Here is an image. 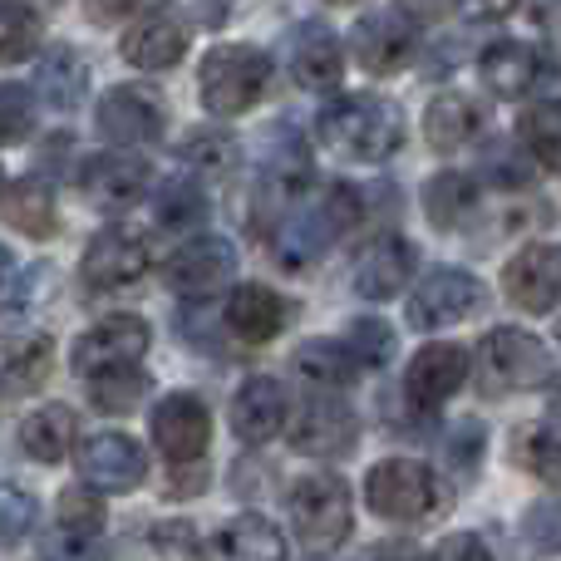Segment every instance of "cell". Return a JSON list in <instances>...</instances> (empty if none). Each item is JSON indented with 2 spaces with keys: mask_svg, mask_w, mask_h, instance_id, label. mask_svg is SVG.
<instances>
[{
  "mask_svg": "<svg viewBox=\"0 0 561 561\" xmlns=\"http://www.w3.org/2000/svg\"><path fill=\"white\" fill-rule=\"evenodd\" d=\"M316 138L345 163H385L404 144V108L385 94H340L320 108Z\"/></svg>",
  "mask_w": 561,
  "mask_h": 561,
  "instance_id": "6da1fadb",
  "label": "cell"
},
{
  "mask_svg": "<svg viewBox=\"0 0 561 561\" xmlns=\"http://www.w3.org/2000/svg\"><path fill=\"white\" fill-rule=\"evenodd\" d=\"M359 217V197L355 187L335 183V187H320L310 203L290 207V213H280V222L272 227V252L276 262L286 266V272H306V266H316L320 256L330 252V247L340 242V237L355 227Z\"/></svg>",
  "mask_w": 561,
  "mask_h": 561,
  "instance_id": "7a4b0ae2",
  "label": "cell"
},
{
  "mask_svg": "<svg viewBox=\"0 0 561 561\" xmlns=\"http://www.w3.org/2000/svg\"><path fill=\"white\" fill-rule=\"evenodd\" d=\"M552 350L537 335L517 325H493L478 340V394L483 399H507V394H527V389L552 385Z\"/></svg>",
  "mask_w": 561,
  "mask_h": 561,
  "instance_id": "3957f363",
  "label": "cell"
},
{
  "mask_svg": "<svg viewBox=\"0 0 561 561\" xmlns=\"http://www.w3.org/2000/svg\"><path fill=\"white\" fill-rule=\"evenodd\" d=\"M448 497L454 493L444 488V478L428 463H419V458H385V463H375L365 473V503L385 523H404V527L434 523L448 507Z\"/></svg>",
  "mask_w": 561,
  "mask_h": 561,
  "instance_id": "277c9868",
  "label": "cell"
},
{
  "mask_svg": "<svg viewBox=\"0 0 561 561\" xmlns=\"http://www.w3.org/2000/svg\"><path fill=\"white\" fill-rule=\"evenodd\" d=\"M272 84V59L262 55L256 45H213L197 65V94H203L207 114L217 118H242L256 108V99L266 94Z\"/></svg>",
  "mask_w": 561,
  "mask_h": 561,
  "instance_id": "5b68a950",
  "label": "cell"
},
{
  "mask_svg": "<svg viewBox=\"0 0 561 561\" xmlns=\"http://www.w3.org/2000/svg\"><path fill=\"white\" fill-rule=\"evenodd\" d=\"M286 507H290V527H296L300 547H310V552H335L350 537V527H355V497H350V483L340 473L296 478Z\"/></svg>",
  "mask_w": 561,
  "mask_h": 561,
  "instance_id": "8992f818",
  "label": "cell"
},
{
  "mask_svg": "<svg viewBox=\"0 0 561 561\" xmlns=\"http://www.w3.org/2000/svg\"><path fill=\"white\" fill-rule=\"evenodd\" d=\"M488 300L493 296H488V286L473 272H463V266H434L414 286L404 316H409V325L428 335V330H448V325H463V320L483 316Z\"/></svg>",
  "mask_w": 561,
  "mask_h": 561,
  "instance_id": "52a82bcc",
  "label": "cell"
},
{
  "mask_svg": "<svg viewBox=\"0 0 561 561\" xmlns=\"http://www.w3.org/2000/svg\"><path fill=\"white\" fill-rule=\"evenodd\" d=\"M350 55H355V65L365 69V75L394 79V75H404V69L414 65L419 25L399 5L375 10V15L355 20V30H350Z\"/></svg>",
  "mask_w": 561,
  "mask_h": 561,
  "instance_id": "ba28073f",
  "label": "cell"
},
{
  "mask_svg": "<svg viewBox=\"0 0 561 561\" xmlns=\"http://www.w3.org/2000/svg\"><path fill=\"white\" fill-rule=\"evenodd\" d=\"M99 134L108 138L114 148H138V144H158L168 134V108L158 89L144 84H114L99 94L94 108Z\"/></svg>",
  "mask_w": 561,
  "mask_h": 561,
  "instance_id": "9c48e42d",
  "label": "cell"
},
{
  "mask_svg": "<svg viewBox=\"0 0 561 561\" xmlns=\"http://www.w3.org/2000/svg\"><path fill=\"white\" fill-rule=\"evenodd\" d=\"M187 45H193V25H187V15L178 5L138 10V20L118 35V55H124L134 69H144V75L173 69L178 59L187 55Z\"/></svg>",
  "mask_w": 561,
  "mask_h": 561,
  "instance_id": "30bf717a",
  "label": "cell"
},
{
  "mask_svg": "<svg viewBox=\"0 0 561 561\" xmlns=\"http://www.w3.org/2000/svg\"><path fill=\"white\" fill-rule=\"evenodd\" d=\"M153 345V330H148L144 316H104L99 325H89L84 335L75 340L69 350V369L79 379H94L104 369H124V365H138Z\"/></svg>",
  "mask_w": 561,
  "mask_h": 561,
  "instance_id": "8fae6325",
  "label": "cell"
},
{
  "mask_svg": "<svg viewBox=\"0 0 561 561\" xmlns=\"http://www.w3.org/2000/svg\"><path fill=\"white\" fill-rule=\"evenodd\" d=\"M359 444V414L335 394H310L290 419V448L310 458H345Z\"/></svg>",
  "mask_w": 561,
  "mask_h": 561,
  "instance_id": "7c38bea8",
  "label": "cell"
},
{
  "mask_svg": "<svg viewBox=\"0 0 561 561\" xmlns=\"http://www.w3.org/2000/svg\"><path fill=\"white\" fill-rule=\"evenodd\" d=\"M148 183H153V168H148V158H138L134 148H108V153H94L79 168V193H84L99 213H128V207H138Z\"/></svg>",
  "mask_w": 561,
  "mask_h": 561,
  "instance_id": "4fadbf2b",
  "label": "cell"
},
{
  "mask_svg": "<svg viewBox=\"0 0 561 561\" xmlns=\"http://www.w3.org/2000/svg\"><path fill=\"white\" fill-rule=\"evenodd\" d=\"M153 444H158V454H163L173 468L203 463L207 444H213V414H207L203 399L187 394V389L158 399V409H153Z\"/></svg>",
  "mask_w": 561,
  "mask_h": 561,
  "instance_id": "5bb4252c",
  "label": "cell"
},
{
  "mask_svg": "<svg viewBox=\"0 0 561 561\" xmlns=\"http://www.w3.org/2000/svg\"><path fill=\"white\" fill-rule=\"evenodd\" d=\"M75 468H79V478H84V488H94V493H134L148 478V454L128 434L104 428V434L79 444Z\"/></svg>",
  "mask_w": 561,
  "mask_h": 561,
  "instance_id": "9a60e30c",
  "label": "cell"
},
{
  "mask_svg": "<svg viewBox=\"0 0 561 561\" xmlns=\"http://www.w3.org/2000/svg\"><path fill=\"white\" fill-rule=\"evenodd\" d=\"M148 266H153V256H148L144 237L128 232V227H104L79 256V280L89 290H124L138 286L148 276Z\"/></svg>",
  "mask_w": 561,
  "mask_h": 561,
  "instance_id": "2e32d148",
  "label": "cell"
},
{
  "mask_svg": "<svg viewBox=\"0 0 561 561\" xmlns=\"http://www.w3.org/2000/svg\"><path fill=\"white\" fill-rule=\"evenodd\" d=\"M163 276H168V286H173V296L207 300V296H217L222 286H232L237 252H232L227 237H193L187 247H178V252L168 256Z\"/></svg>",
  "mask_w": 561,
  "mask_h": 561,
  "instance_id": "e0dca14e",
  "label": "cell"
},
{
  "mask_svg": "<svg viewBox=\"0 0 561 561\" xmlns=\"http://www.w3.org/2000/svg\"><path fill=\"white\" fill-rule=\"evenodd\" d=\"M468 385V350L463 345H448V340H434L414 355L404 375V394L419 414H438L458 389Z\"/></svg>",
  "mask_w": 561,
  "mask_h": 561,
  "instance_id": "ac0fdd59",
  "label": "cell"
},
{
  "mask_svg": "<svg viewBox=\"0 0 561 561\" xmlns=\"http://www.w3.org/2000/svg\"><path fill=\"white\" fill-rule=\"evenodd\" d=\"M414 242L399 232H385L355 256V272H350V286L365 300H394L409 290V276H414Z\"/></svg>",
  "mask_w": 561,
  "mask_h": 561,
  "instance_id": "d6986e66",
  "label": "cell"
},
{
  "mask_svg": "<svg viewBox=\"0 0 561 561\" xmlns=\"http://www.w3.org/2000/svg\"><path fill=\"white\" fill-rule=\"evenodd\" d=\"M503 296L527 316H552L561 296V262L552 242H533L503 266Z\"/></svg>",
  "mask_w": 561,
  "mask_h": 561,
  "instance_id": "ffe728a7",
  "label": "cell"
},
{
  "mask_svg": "<svg viewBox=\"0 0 561 561\" xmlns=\"http://www.w3.org/2000/svg\"><path fill=\"white\" fill-rule=\"evenodd\" d=\"M286 385L272 375H247L232 394V434L242 438L247 448H262L286 428Z\"/></svg>",
  "mask_w": 561,
  "mask_h": 561,
  "instance_id": "44dd1931",
  "label": "cell"
},
{
  "mask_svg": "<svg viewBox=\"0 0 561 561\" xmlns=\"http://www.w3.org/2000/svg\"><path fill=\"white\" fill-rule=\"evenodd\" d=\"M290 75H296L300 89H316V94L340 84V75H345V49H340L335 30H330L325 20H300V25L290 30Z\"/></svg>",
  "mask_w": 561,
  "mask_h": 561,
  "instance_id": "7402d4cb",
  "label": "cell"
},
{
  "mask_svg": "<svg viewBox=\"0 0 561 561\" xmlns=\"http://www.w3.org/2000/svg\"><path fill=\"white\" fill-rule=\"evenodd\" d=\"M286 320H290V306L272 286H237L222 306V325L242 345H272L280 330H286Z\"/></svg>",
  "mask_w": 561,
  "mask_h": 561,
  "instance_id": "603a6c76",
  "label": "cell"
},
{
  "mask_svg": "<svg viewBox=\"0 0 561 561\" xmlns=\"http://www.w3.org/2000/svg\"><path fill=\"white\" fill-rule=\"evenodd\" d=\"M483 128H488V104L473 94H458V89L428 99V108H424V138L438 153L468 148L473 138H483Z\"/></svg>",
  "mask_w": 561,
  "mask_h": 561,
  "instance_id": "cb8c5ba5",
  "label": "cell"
},
{
  "mask_svg": "<svg viewBox=\"0 0 561 561\" xmlns=\"http://www.w3.org/2000/svg\"><path fill=\"white\" fill-rule=\"evenodd\" d=\"M478 75H483L493 99H527L542 79V55L523 39H497L478 55Z\"/></svg>",
  "mask_w": 561,
  "mask_h": 561,
  "instance_id": "d4e9b609",
  "label": "cell"
},
{
  "mask_svg": "<svg viewBox=\"0 0 561 561\" xmlns=\"http://www.w3.org/2000/svg\"><path fill=\"white\" fill-rule=\"evenodd\" d=\"M207 561H286V537L262 513H237L217 527Z\"/></svg>",
  "mask_w": 561,
  "mask_h": 561,
  "instance_id": "484cf974",
  "label": "cell"
},
{
  "mask_svg": "<svg viewBox=\"0 0 561 561\" xmlns=\"http://www.w3.org/2000/svg\"><path fill=\"white\" fill-rule=\"evenodd\" d=\"M419 203H424V217L438 227V232H454V227H463L468 217L478 213L483 187L473 183V173H454V168H444V173H434L424 183Z\"/></svg>",
  "mask_w": 561,
  "mask_h": 561,
  "instance_id": "4316f807",
  "label": "cell"
},
{
  "mask_svg": "<svg viewBox=\"0 0 561 561\" xmlns=\"http://www.w3.org/2000/svg\"><path fill=\"white\" fill-rule=\"evenodd\" d=\"M75 434H79V414L69 404H39L35 414H25L20 424V448L35 463H59L75 454Z\"/></svg>",
  "mask_w": 561,
  "mask_h": 561,
  "instance_id": "83f0119b",
  "label": "cell"
},
{
  "mask_svg": "<svg viewBox=\"0 0 561 561\" xmlns=\"http://www.w3.org/2000/svg\"><path fill=\"white\" fill-rule=\"evenodd\" d=\"M35 89H39V99H45L49 108H79V99L89 94V65H84V55H79L75 45H55V49H45V59H39V69H35Z\"/></svg>",
  "mask_w": 561,
  "mask_h": 561,
  "instance_id": "f1b7e54d",
  "label": "cell"
},
{
  "mask_svg": "<svg viewBox=\"0 0 561 561\" xmlns=\"http://www.w3.org/2000/svg\"><path fill=\"white\" fill-rule=\"evenodd\" d=\"M5 222L15 227L20 237H35V242H49L55 237V187H49V178L30 173L20 178V183H10L5 193Z\"/></svg>",
  "mask_w": 561,
  "mask_h": 561,
  "instance_id": "f546056e",
  "label": "cell"
},
{
  "mask_svg": "<svg viewBox=\"0 0 561 561\" xmlns=\"http://www.w3.org/2000/svg\"><path fill=\"white\" fill-rule=\"evenodd\" d=\"M296 369L306 385L325 389V394H340V389H350L359 375H365L340 340H306V345L296 350Z\"/></svg>",
  "mask_w": 561,
  "mask_h": 561,
  "instance_id": "4dcf8cb0",
  "label": "cell"
},
{
  "mask_svg": "<svg viewBox=\"0 0 561 561\" xmlns=\"http://www.w3.org/2000/svg\"><path fill=\"white\" fill-rule=\"evenodd\" d=\"M183 163L203 178H227L242 163V144H237V134H227V128L197 124V128H187V138H183Z\"/></svg>",
  "mask_w": 561,
  "mask_h": 561,
  "instance_id": "1f68e13d",
  "label": "cell"
},
{
  "mask_svg": "<svg viewBox=\"0 0 561 561\" xmlns=\"http://www.w3.org/2000/svg\"><path fill=\"white\" fill-rule=\"evenodd\" d=\"M517 148L533 158V168L557 173L561 168V108L557 104H533L517 118Z\"/></svg>",
  "mask_w": 561,
  "mask_h": 561,
  "instance_id": "d6a6232c",
  "label": "cell"
},
{
  "mask_svg": "<svg viewBox=\"0 0 561 561\" xmlns=\"http://www.w3.org/2000/svg\"><path fill=\"white\" fill-rule=\"evenodd\" d=\"M39 15L25 5V0H0V65H20L39 49Z\"/></svg>",
  "mask_w": 561,
  "mask_h": 561,
  "instance_id": "836d02e7",
  "label": "cell"
},
{
  "mask_svg": "<svg viewBox=\"0 0 561 561\" xmlns=\"http://www.w3.org/2000/svg\"><path fill=\"white\" fill-rule=\"evenodd\" d=\"M266 178L276 187H290V193L310 183V153L300 144V134H290L286 124H276L272 138H266Z\"/></svg>",
  "mask_w": 561,
  "mask_h": 561,
  "instance_id": "e575fe53",
  "label": "cell"
},
{
  "mask_svg": "<svg viewBox=\"0 0 561 561\" xmlns=\"http://www.w3.org/2000/svg\"><path fill=\"white\" fill-rule=\"evenodd\" d=\"M148 385H153V379H148L138 365L104 369V375L89 379V399H94V404L104 409V414H128V409H134L138 399L148 394Z\"/></svg>",
  "mask_w": 561,
  "mask_h": 561,
  "instance_id": "d590c367",
  "label": "cell"
},
{
  "mask_svg": "<svg viewBox=\"0 0 561 561\" xmlns=\"http://www.w3.org/2000/svg\"><path fill=\"white\" fill-rule=\"evenodd\" d=\"M340 345L355 355L359 369H385L389 359H394V330H389L385 320H375V316H359V320H350L345 325Z\"/></svg>",
  "mask_w": 561,
  "mask_h": 561,
  "instance_id": "8d00e7d4",
  "label": "cell"
},
{
  "mask_svg": "<svg viewBox=\"0 0 561 561\" xmlns=\"http://www.w3.org/2000/svg\"><path fill=\"white\" fill-rule=\"evenodd\" d=\"M55 517H59V527H65V537H89V542H94L108 523V507L94 488L79 483V488H65V493H59Z\"/></svg>",
  "mask_w": 561,
  "mask_h": 561,
  "instance_id": "74e56055",
  "label": "cell"
},
{
  "mask_svg": "<svg viewBox=\"0 0 561 561\" xmlns=\"http://www.w3.org/2000/svg\"><path fill=\"white\" fill-rule=\"evenodd\" d=\"M207 217V187L197 178H168L158 193V222L163 227H193Z\"/></svg>",
  "mask_w": 561,
  "mask_h": 561,
  "instance_id": "f35d334b",
  "label": "cell"
},
{
  "mask_svg": "<svg viewBox=\"0 0 561 561\" xmlns=\"http://www.w3.org/2000/svg\"><path fill=\"white\" fill-rule=\"evenodd\" d=\"M49 369H55V340L49 335H30L25 345L5 359V379H10V389H20V394H35V389L49 379Z\"/></svg>",
  "mask_w": 561,
  "mask_h": 561,
  "instance_id": "ab89813d",
  "label": "cell"
},
{
  "mask_svg": "<svg viewBox=\"0 0 561 561\" xmlns=\"http://www.w3.org/2000/svg\"><path fill=\"white\" fill-rule=\"evenodd\" d=\"M35 517H39L35 493H25V488H15V483H0V552H15L30 537Z\"/></svg>",
  "mask_w": 561,
  "mask_h": 561,
  "instance_id": "60d3db41",
  "label": "cell"
},
{
  "mask_svg": "<svg viewBox=\"0 0 561 561\" xmlns=\"http://www.w3.org/2000/svg\"><path fill=\"white\" fill-rule=\"evenodd\" d=\"M35 134V94L25 84H0V148H15Z\"/></svg>",
  "mask_w": 561,
  "mask_h": 561,
  "instance_id": "b9f144b4",
  "label": "cell"
},
{
  "mask_svg": "<svg viewBox=\"0 0 561 561\" xmlns=\"http://www.w3.org/2000/svg\"><path fill=\"white\" fill-rule=\"evenodd\" d=\"M517 444H523V468H533L547 488H557L561 458H557V424H552V419H542L537 428H523V438H517Z\"/></svg>",
  "mask_w": 561,
  "mask_h": 561,
  "instance_id": "7bdbcfd3",
  "label": "cell"
},
{
  "mask_svg": "<svg viewBox=\"0 0 561 561\" xmlns=\"http://www.w3.org/2000/svg\"><path fill=\"white\" fill-rule=\"evenodd\" d=\"M483 163H488V183H497V187H523L527 178H533V158L523 153V148H507V144H493L483 153Z\"/></svg>",
  "mask_w": 561,
  "mask_h": 561,
  "instance_id": "ee69618b",
  "label": "cell"
},
{
  "mask_svg": "<svg viewBox=\"0 0 561 561\" xmlns=\"http://www.w3.org/2000/svg\"><path fill=\"white\" fill-rule=\"evenodd\" d=\"M434 561H493V552H488V542L478 533H454L438 542Z\"/></svg>",
  "mask_w": 561,
  "mask_h": 561,
  "instance_id": "f6af8a7d",
  "label": "cell"
},
{
  "mask_svg": "<svg viewBox=\"0 0 561 561\" xmlns=\"http://www.w3.org/2000/svg\"><path fill=\"white\" fill-rule=\"evenodd\" d=\"M153 542H158V552H163V557H193V542H197V537H193V527H187V523H158V533H153Z\"/></svg>",
  "mask_w": 561,
  "mask_h": 561,
  "instance_id": "bcb514c9",
  "label": "cell"
},
{
  "mask_svg": "<svg viewBox=\"0 0 561 561\" xmlns=\"http://www.w3.org/2000/svg\"><path fill=\"white\" fill-rule=\"evenodd\" d=\"M527 523H537V552H557V503L542 497V503L527 513Z\"/></svg>",
  "mask_w": 561,
  "mask_h": 561,
  "instance_id": "7dc6e473",
  "label": "cell"
},
{
  "mask_svg": "<svg viewBox=\"0 0 561 561\" xmlns=\"http://www.w3.org/2000/svg\"><path fill=\"white\" fill-rule=\"evenodd\" d=\"M138 10V0H84V15L94 25H114V20H128Z\"/></svg>",
  "mask_w": 561,
  "mask_h": 561,
  "instance_id": "c3c4849f",
  "label": "cell"
},
{
  "mask_svg": "<svg viewBox=\"0 0 561 561\" xmlns=\"http://www.w3.org/2000/svg\"><path fill=\"white\" fill-rule=\"evenodd\" d=\"M458 5H463L473 20H503L507 10L517 5V0H458Z\"/></svg>",
  "mask_w": 561,
  "mask_h": 561,
  "instance_id": "681fc988",
  "label": "cell"
},
{
  "mask_svg": "<svg viewBox=\"0 0 561 561\" xmlns=\"http://www.w3.org/2000/svg\"><path fill=\"white\" fill-rule=\"evenodd\" d=\"M375 561H424V552H419L414 542H385L375 552Z\"/></svg>",
  "mask_w": 561,
  "mask_h": 561,
  "instance_id": "f907efd6",
  "label": "cell"
},
{
  "mask_svg": "<svg viewBox=\"0 0 561 561\" xmlns=\"http://www.w3.org/2000/svg\"><path fill=\"white\" fill-rule=\"evenodd\" d=\"M10 276H15V256H10L5 247H0V290L10 286Z\"/></svg>",
  "mask_w": 561,
  "mask_h": 561,
  "instance_id": "816d5d0a",
  "label": "cell"
},
{
  "mask_svg": "<svg viewBox=\"0 0 561 561\" xmlns=\"http://www.w3.org/2000/svg\"><path fill=\"white\" fill-rule=\"evenodd\" d=\"M30 10H55V5H65V0H25Z\"/></svg>",
  "mask_w": 561,
  "mask_h": 561,
  "instance_id": "f5cc1de1",
  "label": "cell"
},
{
  "mask_svg": "<svg viewBox=\"0 0 561 561\" xmlns=\"http://www.w3.org/2000/svg\"><path fill=\"white\" fill-rule=\"evenodd\" d=\"M345 561H375V552H355V557H345Z\"/></svg>",
  "mask_w": 561,
  "mask_h": 561,
  "instance_id": "db71d44e",
  "label": "cell"
},
{
  "mask_svg": "<svg viewBox=\"0 0 561 561\" xmlns=\"http://www.w3.org/2000/svg\"><path fill=\"white\" fill-rule=\"evenodd\" d=\"M325 5H359V0H325Z\"/></svg>",
  "mask_w": 561,
  "mask_h": 561,
  "instance_id": "11a10c76",
  "label": "cell"
},
{
  "mask_svg": "<svg viewBox=\"0 0 561 561\" xmlns=\"http://www.w3.org/2000/svg\"><path fill=\"white\" fill-rule=\"evenodd\" d=\"M0 193H5V168H0Z\"/></svg>",
  "mask_w": 561,
  "mask_h": 561,
  "instance_id": "9f6ffc18",
  "label": "cell"
}]
</instances>
